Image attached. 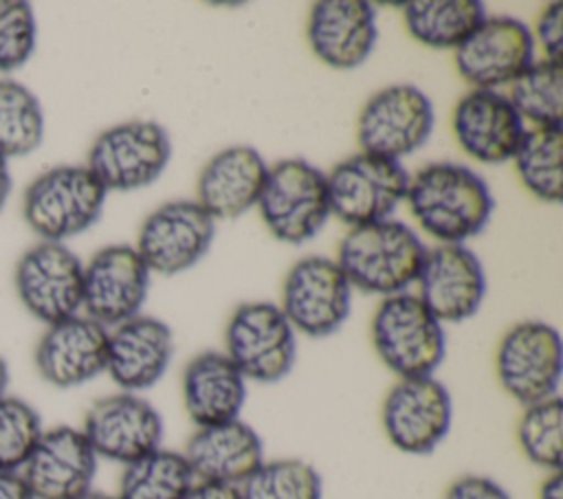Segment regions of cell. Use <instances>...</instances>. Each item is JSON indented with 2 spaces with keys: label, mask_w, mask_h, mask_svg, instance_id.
I'll return each instance as SVG.
<instances>
[{
  "label": "cell",
  "mask_w": 563,
  "mask_h": 499,
  "mask_svg": "<svg viewBox=\"0 0 563 499\" xmlns=\"http://www.w3.org/2000/svg\"><path fill=\"white\" fill-rule=\"evenodd\" d=\"M517 444L530 464L548 473L561 470L563 404L559 396L523 407V413L517 422Z\"/></svg>",
  "instance_id": "cell-32"
},
{
  "label": "cell",
  "mask_w": 563,
  "mask_h": 499,
  "mask_svg": "<svg viewBox=\"0 0 563 499\" xmlns=\"http://www.w3.org/2000/svg\"><path fill=\"white\" fill-rule=\"evenodd\" d=\"M416 284L418 299L440 323H460L473 317L486 295L484 266L464 244L427 248Z\"/></svg>",
  "instance_id": "cell-19"
},
{
  "label": "cell",
  "mask_w": 563,
  "mask_h": 499,
  "mask_svg": "<svg viewBox=\"0 0 563 499\" xmlns=\"http://www.w3.org/2000/svg\"><path fill=\"white\" fill-rule=\"evenodd\" d=\"M453 134L464 154L484 165L512 160L526 123L499 90H468L451 117Z\"/></svg>",
  "instance_id": "cell-21"
},
{
  "label": "cell",
  "mask_w": 563,
  "mask_h": 499,
  "mask_svg": "<svg viewBox=\"0 0 563 499\" xmlns=\"http://www.w3.org/2000/svg\"><path fill=\"white\" fill-rule=\"evenodd\" d=\"M150 290V268L130 244H110L84 266L86 317L114 328L141 314Z\"/></svg>",
  "instance_id": "cell-16"
},
{
  "label": "cell",
  "mask_w": 563,
  "mask_h": 499,
  "mask_svg": "<svg viewBox=\"0 0 563 499\" xmlns=\"http://www.w3.org/2000/svg\"><path fill=\"white\" fill-rule=\"evenodd\" d=\"M246 402V378L224 352H200L183 372V404L202 429L238 420Z\"/></svg>",
  "instance_id": "cell-26"
},
{
  "label": "cell",
  "mask_w": 563,
  "mask_h": 499,
  "mask_svg": "<svg viewBox=\"0 0 563 499\" xmlns=\"http://www.w3.org/2000/svg\"><path fill=\"white\" fill-rule=\"evenodd\" d=\"M238 488L242 499H321L323 495L317 468L295 457L262 462Z\"/></svg>",
  "instance_id": "cell-33"
},
{
  "label": "cell",
  "mask_w": 563,
  "mask_h": 499,
  "mask_svg": "<svg viewBox=\"0 0 563 499\" xmlns=\"http://www.w3.org/2000/svg\"><path fill=\"white\" fill-rule=\"evenodd\" d=\"M7 385H9V367H7L4 358L0 356V398L7 393Z\"/></svg>",
  "instance_id": "cell-42"
},
{
  "label": "cell",
  "mask_w": 563,
  "mask_h": 499,
  "mask_svg": "<svg viewBox=\"0 0 563 499\" xmlns=\"http://www.w3.org/2000/svg\"><path fill=\"white\" fill-rule=\"evenodd\" d=\"M106 189L84 165H59L40 174L24 191L22 213L42 242H62L88 231L103 211Z\"/></svg>",
  "instance_id": "cell-4"
},
{
  "label": "cell",
  "mask_w": 563,
  "mask_h": 499,
  "mask_svg": "<svg viewBox=\"0 0 563 499\" xmlns=\"http://www.w3.org/2000/svg\"><path fill=\"white\" fill-rule=\"evenodd\" d=\"M172 158L169 132L147 119L103 130L90 145L88 169L106 191H136L154 185Z\"/></svg>",
  "instance_id": "cell-7"
},
{
  "label": "cell",
  "mask_w": 563,
  "mask_h": 499,
  "mask_svg": "<svg viewBox=\"0 0 563 499\" xmlns=\"http://www.w3.org/2000/svg\"><path fill=\"white\" fill-rule=\"evenodd\" d=\"M383 431L407 455L435 451L453 422V400L435 376L398 378L383 400Z\"/></svg>",
  "instance_id": "cell-13"
},
{
  "label": "cell",
  "mask_w": 563,
  "mask_h": 499,
  "mask_svg": "<svg viewBox=\"0 0 563 499\" xmlns=\"http://www.w3.org/2000/svg\"><path fill=\"white\" fill-rule=\"evenodd\" d=\"M537 40L543 48V59L552 62H563V4L552 2L548 4L539 20H537Z\"/></svg>",
  "instance_id": "cell-36"
},
{
  "label": "cell",
  "mask_w": 563,
  "mask_h": 499,
  "mask_svg": "<svg viewBox=\"0 0 563 499\" xmlns=\"http://www.w3.org/2000/svg\"><path fill=\"white\" fill-rule=\"evenodd\" d=\"M442 499H512L508 490L490 477L464 475L457 477L444 492Z\"/></svg>",
  "instance_id": "cell-37"
},
{
  "label": "cell",
  "mask_w": 563,
  "mask_h": 499,
  "mask_svg": "<svg viewBox=\"0 0 563 499\" xmlns=\"http://www.w3.org/2000/svg\"><path fill=\"white\" fill-rule=\"evenodd\" d=\"M486 18L477 0H416L402 4L409 35L429 48H457Z\"/></svg>",
  "instance_id": "cell-27"
},
{
  "label": "cell",
  "mask_w": 563,
  "mask_h": 499,
  "mask_svg": "<svg viewBox=\"0 0 563 499\" xmlns=\"http://www.w3.org/2000/svg\"><path fill=\"white\" fill-rule=\"evenodd\" d=\"M405 202L422 231L440 244H464L475 237L495 209L486 180L457 163H431L409 176Z\"/></svg>",
  "instance_id": "cell-1"
},
{
  "label": "cell",
  "mask_w": 563,
  "mask_h": 499,
  "mask_svg": "<svg viewBox=\"0 0 563 499\" xmlns=\"http://www.w3.org/2000/svg\"><path fill=\"white\" fill-rule=\"evenodd\" d=\"M79 499H117V495H108V492H101V490H90Z\"/></svg>",
  "instance_id": "cell-43"
},
{
  "label": "cell",
  "mask_w": 563,
  "mask_h": 499,
  "mask_svg": "<svg viewBox=\"0 0 563 499\" xmlns=\"http://www.w3.org/2000/svg\"><path fill=\"white\" fill-rule=\"evenodd\" d=\"M9 193H11V174H9L7 158L0 156V211L9 200Z\"/></svg>",
  "instance_id": "cell-41"
},
{
  "label": "cell",
  "mask_w": 563,
  "mask_h": 499,
  "mask_svg": "<svg viewBox=\"0 0 563 499\" xmlns=\"http://www.w3.org/2000/svg\"><path fill=\"white\" fill-rule=\"evenodd\" d=\"M81 433L97 457L128 466L161 448L163 418L139 393L121 391L92 402Z\"/></svg>",
  "instance_id": "cell-17"
},
{
  "label": "cell",
  "mask_w": 563,
  "mask_h": 499,
  "mask_svg": "<svg viewBox=\"0 0 563 499\" xmlns=\"http://www.w3.org/2000/svg\"><path fill=\"white\" fill-rule=\"evenodd\" d=\"M268 165L251 145H233L202 167L196 182V202L213 220H233L257 207Z\"/></svg>",
  "instance_id": "cell-24"
},
{
  "label": "cell",
  "mask_w": 563,
  "mask_h": 499,
  "mask_svg": "<svg viewBox=\"0 0 563 499\" xmlns=\"http://www.w3.org/2000/svg\"><path fill=\"white\" fill-rule=\"evenodd\" d=\"M495 374L501 389L523 407L559 396L563 345L556 328L545 321L515 323L497 345Z\"/></svg>",
  "instance_id": "cell-8"
},
{
  "label": "cell",
  "mask_w": 563,
  "mask_h": 499,
  "mask_svg": "<svg viewBox=\"0 0 563 499\" xmlns=\"http://www.w3.org/2000/svg\"><path fill=\"white\" fill-rule=\"evenodd\" d=\"M330 215L345 226L389 220L407 198L409 174L398 160L356 152L325 174Z\"/></svg>",
  "instance_id": "cell-6"
},
{
  "label": "cell",
  "mask_w": 563,
  "mask_h": 499,
  "mask_svg": "<svg viewBox=\"0 0 563 499\" xmlns=\"http://www.w3.org/2000/svg\"><path fill=\"white\" fill-rule=\"evenodd\" d=\"M196 481L240 486L264 462L260 433L244 420L198 429L183 451Z\"/></svg>",
  "instance_id": "cell-25"
},
{
  "label": "cell",
  "mask_w": 563,
  "mask_h": 499,
  "mask_svg": "<svg viewBox=\"0 0 563 499\" xmlns=\"http://www.w3.org/2000/svg\"><path fill=\"white\" fill-rule=\"evenodd\" d=\"M15 292L42 323L77 317L84 301V264L62 242H37L15 264Z\"/></svg>",
  "instance_id": "cell-12"
},
{
  "label": "cell",
  "mask_w": 563,
  "mask_h": 499,
  "mask_svg": "<svg viewBox=\"0 0 563 499\" xmlns=\"http://www.w3.org/2000/svg\"><path fill=\"white\" fill-rule=\"evenodd\" d=\"M260 215L268 233L286 244L312 240L330 218L325 174L303 158H284L268 167Z\"/></svg>",
  "instance_id": "cell-5"
},
{
  "label": "cell",
  "mask_w": 563,
  "mask_h": 499,
  "mask_svg": "<svg viewBox=\"0 0 563 499\" xmlns=\"http://www.w3.org/2000/svg\"><path fill=\"white\" fill-rule=\"evenodd\" d=\"M224 345L240 374L255 382L286 378L297 358V332L279 306L268 301L238 306L227 323Z\"/></svg>",
  "instance_id": "cell-10"
},
{
  "label": "cell",
  "mask_w": 563,
  "mask_h": 499,
  "mask_svg": "<svg viewBox=\"0 0 563 499\" xmlns=\"http://www.w3.org/2000/svg\"><path fill=\"white\" fill-rule=\"evenodd\" d=\"M35 369L53 387H79L106 372L108 328L77 314L46 328L35 345Z\"/></svg>",
  "instance_id": "cell-20"
},
{
  "label": "cell",
  "mask_w": 563,
  "mask_h": 499,
  "mask_svg": "<svg viewBox=\"0 0 563 499\" xmlns=\"http://www.w3.org/2000/svg\"><path fill=\"white\" fill-rule=\"evenodd\" d=\"M532 62L534 35L510 15H486L455 48V68L473 90L510 86Z\"/></svg>",
  "instance_id": "cell-15"
},
{
  "label": "cell",
  "mask_w": 563,
  "mask_h": 499,
  "mask_svg": "<svg viewBox=\"0 0 563 499\" xmlns=\"http://www.w3.org/2000/svg\"><path fill=\"white\" fill-rule=\"evenodd\" d=\"M35 15L29 2L0 0V73L15 70L35 51Z\"/></svg>",
  "instance_id": "cell-35"
},
{
  "label": "cell",
  "mask_w": 563,
  "mask_h": 499,
  "mask_svg": "<svg viewBox=\"0 0 563 499\" xmlns=\"http://www.w3.org/2000/svg\"><path fill=\"white\" fill-rule=\"evenodd\" d=\"M521 185L541 202L559 204L563 196V130L526 127L512 156Z\"/></svg>",
  "instance_id": "cell-28"
},
{
  "label": "cell",
  "mask_w": 563,
  "mask_h": 499,
  "mask_svg": "<svg viewBox=\"0 0 563 499\" xmlns=\"http://www.w3.org/2000/svg\"><path fill=\"white\" fill-rule=\"evenodd\" d=\"M431 99L413 84H391L374 92L356 121L361 152L398 160L418 152L431 136Z\"/></svg>",
  "instance_id": "cell-9"
},
{
  "label": "cell",
  "mask_w": 563,
  "mask_h": 499,
  "mask_svg": "<svg viewBox=\"0 0 563 499\" xmlns=\"http://www.w3.org/2000/svg\"><path fill=\"white\" fill-rule=\"evenodd\" d=\"M194 484L183 453L156 448L125 466L117 499H185Z\"/></svg>",
  "instance_id": "cell-29"
},
{
  "label": "cell",
  "mask_w": 563,
  "mask_h": 499,
  "mask_svg": "<svg viewBox=\"0 0 563 499\" xmlns=\"http://www.w3.org/2000/svg\"><path fill=\"white\" fill-rule=\"evenodd\" d=\"M369 334L378 358L398 378L433 376L444 358V328L416 292L385 297L372 317Z\"/></svg>",
  "instance_id": "cell-3"
},
{
  "label": "cell",
  "mask_w": 563,
  "mask_h": 499,
  "mask_svg": "<svg viewBox=\"0 0 563 499\" xmlns=\"http://www.w3.org/2000/svg\"><path fill=\"white\" fill-rule=\"evenodd\" d=\"M424 253L420 235L409 224L389 218L350 229L334 259L352 288L391 297L416 284Z\"/></svg>",
  "instance_id": "cell-2"
},
{
  "label": "cell",
  "mask_w": 563,
  "mask_h": 499,
  "mask_svg": "<svg viewBox=\"0 0 563 499\" xmlns=\"http://www.w3.org/2000/svg\"><path fill=\"white\" fill-rule=\"evenodd\" d=\"M174 356L172 328L147 314H139L108 330L106 372L128 393L154 387Z\"/></svg>",
  "instance_id": "cell-22"
},
{
  "label": "cell",
  "mask_w": 563,
  "mask_h": 499,
  "mask_svg": "<svg viewBox=\"0 0 563 499\" xmlns=\"http://www.w3.org/2000/svg\"><path fill=\"white\" fill-rule=\"evenodd\" d=\"M508 101L532 127H561L563 119V62L534 59L508 86Z\"/></svg>",
  "instance_id": "cell-30"
},
{
  "label": "cell",
  "mask_w": 563,
  "mask_h": 499,
  "mask_svg": "<svg viewBox=\"0 0 563 499\" xmlns=\"http://www.w3.org/2000/svg\"><path fill=\"white\" fill-rule=\"evenodd\" d=\"M539 499H563V475L561 470L550 473L541 488H539Z\"/></svg>",
  "instance_id": "cell-40"
},
{
  "label": "cell",
  "mask_w": 563,
  "mask_h": 499,
  "mask_svg": "<svg viewBox=\"0 0 563 499\" xmlns=\"http://www.w3.org/2000/svg\"><path fill=\"white\" fill-rule=\"evenodd\" d=\"M0 499H33L20 473H0Z\"/></svg>",
  "instance_id": "cell-39"
},
{
  "label": "cell",
  "mask_w": 563,
  "mask_h": 499,
  "mask_svg": "<svg viewBox=\"0 0 563 499\" xmlns=\"http://www.w3.org/2000/svg\"><path fill=\"white\" fill-rule=\"evenodd\" d=\"M310 51L330 68L352 70L374 51L376 11L365 0H323L312 4L306 26Z\"/></svg>",
  "instance_id": "cell-23"
},
{
  "label": "cell",
  "mask_w": 563,
  "mask_h": 499,
  "mask_svg": "<svg viewBox=\"0 0 563 499\" xmlns=\"http://www.w3.org/2000/svg\"><path fill=\"white\" fill-rule=\"evenodd\" d=\"M185 499H242L238 486L213 484V481H196Z\"/></svg>",
  "instance_id": "cell-38"
},
{
  "label": "cell",
  "mask_w": 563,
  "mask_h": 499,
  "mask_svg": "<svg viewBox=\"0 0 563 499\" xmlns=\"http://www.w3.org/2000/svg\"><path fill=\"white\" fill-rule=\"evenodd\" d=\"M42 141L44 110L40 99L24 84L0 79V156L31 154Z\"/></svg>",
  "instance_id": "cell-31"
},
{
  "label": "cell",
  "mask_w": 563,
  "mask_h": 499,
  "mask_svg": "<svg viewBox=\"0 0 563 499\" xmlns=\"http://www.w3.org/2000/svg\"><path fill=\"white\" fill-rule=\"evenodd\" d=\"M279 310L295 332L323 339L334 334L350 317L352 286L336 259L308 255L288 270Z\"/></svg>",
  "instance_id": "cell-11"
},
{
  "label": "cell",
  "mask_w": 563,
  "mask_h": 499,
  "mask_svg": "<svg viewBox=\"0 0 563 499\" xmlns=\"http://www.w3.org/2000/svg\"><path fill=\"white\" fill-rule=\"evenodd\" d=\"M40 413L22 398H0V473H18L42 435Z\"/></svg>",
  "instance_id": "cell-34"
},
{
  "label": "cell",
  "mask_w": 563,
  "mask_h": 499,
  "mask_svg": "<svg viewBox=\"0 0 563 499\" xmlns=\"http://www.w3.org/2000/svg\"><path fill=\"white\" fill-rule=\"evenodd\" d=\"M97 459L81 429L59 424L42 431L18 473L33 499H79L92 490Z\"/></svg>",
  "instance_id": "cell-18"
},
{
  "label": "cell",
  "mask_w": 563,
  "mask_h": 499,
  "mask_svg": "<svg viewBox=\"0 0 563 499\" xmlns=\"http://www.w3.org/2000/svg\"><path fill=\"white\" fill-rule=\"evenodd\" d=\"M213 235L216 220L196 200H172L145 218L134 248L150 273L169 277L196 266Z\"/></svg>",
  "instance_id": "cell-14"
}]
</instances>
